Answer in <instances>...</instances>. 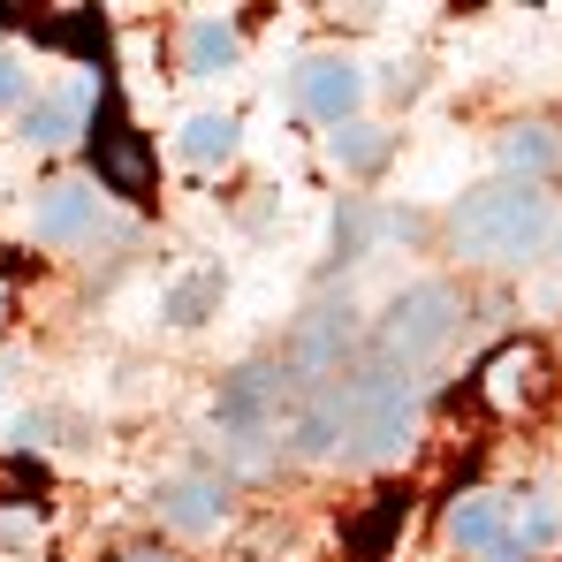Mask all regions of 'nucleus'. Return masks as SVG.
<instances>
[{
	"label": "nucleus",
	"mask_w": 562,
	"mask_h": 562,
	"mask_svg": "<svg viewBox=\"0 0 562 562\" xmlns=\"http://www.w3.org/2000/svg\"><path fill=\"white\" fill-rule=\"evenodd\" d=\"M418 441V373H395L380 358H358L342 380L312 387L289 418L296 464H366L387 471Z\"/></svg>",
	"instance_id": "nucleus-1"
},
{
	"label": "nucleus",
	"mask_w": 562,
	"mask_h": 562,
	"mask_svg": "<svg viewBox=\"0 0 562 562\" xmlns=\"http://www.w3.org/2000/svg\"><path fill=\"white\" fill-rule=\"evenodd\" d=\"M449 244L471 267H525L555 244V198L540 183H479L449 213Z\"/></svg>",
	"instance_id": "nucleus-2"
},
{
	"label": "nucleus",
	"mask_w": 562,
	"mask_h": 562,
	"mask_svg": "<svg viewBox=\"0 0 562 562\" xmlns=\"http://www.w3.org/2000/svg\"><path fill=\"white\" fill-rule=\"evenodd\" d=\"M464 319H471V289H464V281H449V274L411 281V289L387 296V312L373 319L366 358L395 366V373H418L426 358H441V350L464 335Z\"/></svg>",
	"instance_id": "nucleus-3"
},
{
	"label": "nucleus",
	"mask_w": 562,
	"mask_h": 562,
	"mask_svg": "<svg viewBox=\"0 0 562 562\" xmlns=\"http://www.w3.org/2000/svg\"><path fill=\"white\" fill-rule=\"evenodd\" d=\"M296 380L281 373V358H251V366H236V373L221 380V395H213V418H221V434L236 441V457H251V449H267L281 426L296 418Z\"/></svg>",
	"instance_id": "nucleus-4"
},
{
	"label": "nucleus",
	"mask_w": 562,
	"mask_h": 562,
	"mask_svg": "<svg viewBox=\"0 0 562 562\" xmlns=\"http://www.w3.org/2000/svg\"><path fill=\"white\" fill-rule=\"evenodd\" d=\"M358 366V312H350V296L335 304H312L304 319H289V335H281V373L296 380V395H312V387H327V380H342Z\"/></svg>",
	"instance_id": "nucleus-5"
},
{
	"label": "nucleus",
	"mask_w": 562,
	"mask_h": 562,
	"mask_svg": "<svg viewBox=\"0 0 562 562\" xmlns=\"http://www.w3.org/2000/svg\"><path fill=\"white\" fill-rule=\"evenodd\" d=\"M85 160H92V183L114 190V198H130V205H145L153 198V145L130 130V114H122V92L114 85H99V114L85 122Z\"/></svg>",
	"instance_id": "nucleus-6"
},
{
	"label": "nucleus",
	"mask_w": 562,
	"mask_h": 562,
	"mask_svg": "<svg viewBox=\"0 0 562 562\" xmlns=\"http://www.w3.org/2000/svg\"><path fill=\"white\" fill-rule=\"evenodd\" d=\"M289 99H296L312 122L342 130V122H358V106H366V69L342 61V54H312V61L289 77Z\"/></svg>",
	"instance_id": "nucleus-7"
},
{
	"label": "nucleus",
	"mask_w": 562,
	"mask_h": 562,
	"mask_svg": "<svg viewBox=\"0 0 562 562\" xmlns=\"http://www.w3.org/2000/svg\"><path fill=\"white\" fill-rule=\"evenodd\" d=\"M153 509H160V525H168V532L205 540V532H221V525H228V479H213V471H176V479H160V486H153Z\"/></svg>",
	"instance_id": "nucleus-8"
},
{
	"label": "nucleus",
	"mask_w": 562,
	"mask_h": 562,
	"mask_svg": "<svg viewBox=\"0 0 562 562\" xmlns=\"http://www.w3.org/2000/svg\"><path fill=\"white\" fill-rule=\"evenodd\" d=\"M31 236L54 244V251L92 244V236H99V183H77V176L46 183L38 198H31Z\"/></svg>",
	"instance_id": "nucleus-9"
},
{
	"label": "nucleus",
	"mask_w": 562,
	"mask_h": 562,
	"mask_svg": "<svg viewBox=\"0 0 562 562\" xmlns=\"http://www.w3.org/2000/svg\"><path fill=\"white\" fill-rule=\"evenodd\" d=\"M540 387H548V358H540L532 342H502V350L479 366V380H471V395H479L494 418H517Z\"/></svg>",
	"instance_id": "nucleus-10"
},
{
	"label": "nucleus",
	"mask_w": 562,
	"mask_h": 562,
	"mask_svg": "<svg viewBox=\"0 0 562 562\" xmlns=\"http://www.w3.org/2000/svg\"><path fill=\"white\" fill-rule=\"evenodd\" d=\"M449 540L479 562H509L517 555V517L502 494H457L449 502Z\"/></svg>",
	"instance_id": "nucleus-11"
},
{
	"label": "nucleus",
	"mask_w": 562,
	"mask_h": 562,
	"mask_svg": "<svg viewBox=\"0 0 562 562\" xmlns=\"http://www.w3.org/2000/svg\"><path fill=\"white\" fill-rule=\"evenodd\" d=\"M403 525H411V494L403 486H380L373 509L358 525H342V562H387V548L403 540Z\"/></svg>",
	"instance_id": "nucleus-12"
},
{
	"label": "nucleus",
	"mask_w": 562,
	"mask_h": 562,
	"mask_svg": "<svg viewBox=\"0 0 562 562\" xmlns=\"http://www.w3.org/2000/svg\"><path fill=\"white\" fill-rule=\"evenodd\" d=\"M23 137L38 145V153H54V145H69V137H85V92H46L23 106Z\"/></svg>",
	"instance_id": "nucleus-13"
},
{
	"label": "nucleus",
	"mask_w": 562,
	"mask_h": 562,
	"mask_svg": "<svg viewBox=\"0 0 562 562\" xmlns=\"http://www.w3.org/2000/svg\"><path fill=\"white\" fill-rule=\"evenodd\" d=\"M221 289H228V281H221V267L183 274L176 289H168V304H160V312H168V327H205V312L221 304Z\"/></svg>",
	"instance_id": "nucleus-14"
},
{
	"label": "nucleus",
	"mask_w": 562,
	"mask_h": 562,
	"mask_svg": "<svg viewBox=\"0 0 562 562\" xmlns=\"http://www.w3.org/2000/svg\"><path fill=\"white\" fill-rule=\"evenodd\" d=\"M236 153V114H190L183 122V160L190 168H221Z\"/></svg>",
	"instance_id": "nucleus-15"
},
{
	"label": "nucleus",
	"mask_w": 562,
	"mask_h": 562,
	"mask_svg": "<svg viewBox=\"0 0 562 562\" xmlns=\"http://www.w3.org/2000/svg\"><path fill=\"white\" fill-rule=\"evenodd\" d=\"M190 77H221L228 61H236V31L221 23V15H190Z\"/></svg>",
	"instance_id": "nucleus-16"
},
{
	"label": "nucleus",
	"mask_w": 562,
	"mask_h": 562,
	"mask_svg": "<svg viewBox=\"0 0 562 562\" xmlns=\"http://www.w3.org/2000/svg\"><path fill=\"white\" fill-rule=\"evenodd\" d=\"M387 153H395V137H387V130H373V122H342V130H335V160H342L350 176L387 168Z\"/></svg>",
	"instance_id": "nucleus-17"
},
{
	"label": "nucleus",
	"mask_w": 562,
	"mask_h": 562,
	"mask_svg": "<svg viewBox=\"0 0 562 562\" xmlns=\"http://www.w3.org/2000/svg\"><path fill=\"white\" fill-rule=\"evenodd\" d=\"M502 168H509V183H540L548 168H555V137L532 122V130H509V145H502Z\"/></svg>",
	"instance_id": "nucleus-18"
},
{
	"label": "nucleus",
	"mask_w": 562,
	"mask_h": 562,
	"mask_svg": "<svg viewBox=\"0 0 562 562\" xmlns=\"http://www.w3.org/2000/svg\"><path fill=\"white\" fill-rule=\"evenodd\" d=\"M366 244H373V205L342 198V213H335V259L350 267V259H366Z\"/></svg>",
	"instance_id": "nucleus-19"
},
{
	"label": "nucleus",
	"mask_w": 562,
	"mask_h": 562,
	"mask_svg": "<svg viewBox=\"0 0 562 562\" xmlns=\"http://www.w3.org/2000/svg\"><path fill=\"white\" fill-rule=\"evenodd\" d=\"M0 494H15V502H23V509L38 517V494H46V464H38V457H8V464H0Z\"/></svg>",
	"instance_id": "nucleus-20"
},
{
	"label": "nucleus",
	"mask_w": 562,
	"mask_h": 562,
	"mask_svg": "<svg viewBox=\"0 0 562 562\" xmlns=\"http://www.w3.org/2000/svg\"><path fill=\"white\" fill-rule=\"evenodd\" d=\"M548 540H555V509L540 494H525V509H517V555H540Z\"/></svg>",
	"instance_id": "nucleus-21"
},
{
	"label": "nucleus",
	"mask_w": 562,
	"mask_h": 562,
	"mask_svg": "<svg viewBox=\"0 0 562 562\" xmlns=\"http://www.w3.org/2000/svg\"><path fill=\"white\" fill-rule=\"evenodd\" d=\"M23 92H31L23 61H15V54H0V114H8V106H23Z\"/></svg>",
	"instance_id": "nucleus-22"
},
{
	"label": "nucleus",
	"mask_w": 562,
	"mask_h": 562,
	"mask_svg": "<svg viewBox=\"0 0 562 562\" xmlns=\"http://www.w3.org/2000/svg\"><path fill=\"white\" fill-rule=\"evenodd\" d=\"M114 562H183V555H168V548H122Z\"/></svg>",
	"instance_id": "nucleus-23"
},
{
	"label": "nucleus",
	"mask_w": 562,
	"mask_h": 562,
	"mask_svg": "<svg viewBox=\"0 0 562 562\" xmlns=\"http://www.w3.org/2000/svg\"><path fill=\"white\" fill-rule=\"evenodd\" d=\"M0 31H8V23H0Z\"/></svg>",
	"instance_id": "nucleus-24"
}]
</instances>
